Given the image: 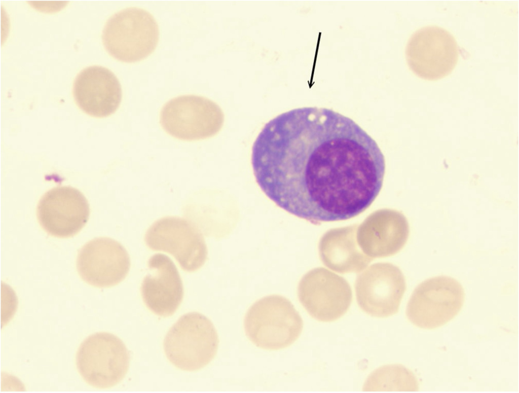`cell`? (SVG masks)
I'll return each instance as SVG.
<instances>
[{"mask_svg": "<svg viewBox=\"0 0 519 393\" xmlns=\"http://www.w3.org/2000/svg\"><path fill=\"white\" fill-rule=\"evenodd\" d=\"M299 301L307 312L323 322L335 321L350 308L352 292L342 278L316 271L306 274L298 288Z\"/></svg>", "mask_w": 519, "mask_h": 393, "instance_id": "7c38bea8", "label": "cell"}, {"mask_svg": "<svg viewBox=\"0 0 519 393\" xmlns=\"http://www.w3.org/2000/svg\"><path fill=\"white\" fill-rule=\"evenodd\" d=\"M76 363L87 383L104 389L116 385L124 379L129 369L130 355L117 336L98 332L89 336L81 344Z\"/></svg>", "mask_w": 519, "mask_h": 393, "instance_id": "5b68a950", "label": "cell"}, {"mask_svg": "<svg viewBox=\"0 0 519 393\" xmlns=\"http://www.w3.org/2000/svg\"><path fill=\"white\" fill-rule=\"evenodd\" d=\"M150 273L141 285L143 301L147 308L159 316L173 315L183 297L182 281L177 268L171 259L156 254L149 259Z\"/></svg>", "mask_w": 519, "mask_h": 393, "instance_id": "5bb4252c", "label": "cell"}, {"mask_svg": "<svg viewBox=\"0 0 519 393\" xmlns=\"http://www.w3.org/2000/svg\"><path fill=\"white\" fill-rule=\"evenodd\" d=\"M72 94L78 107L92 117L104 118L114 114L122 100L120 82L109 69L93 65L76 76Z\"/></svg>", "mask_w": 519, "mask_h": 393, "instance_id": "4fadbf2b", "label": "cell"}, {"mask_svg": "<svg viewBox=\"0 0 519 393\" xmlns=\"http://www.w3.org/2000/svg\"><path fill=\"white\" fill-rule=\"evenodd\" d=\"M144 241L151 249L173 256L188 272L200 269L207 258L202 234L191 222L178 216H166L156 221L146 230Z\"/></svg>", "mask_w": 519, "mask_h": 393, "instance_id": "ba28073f", "label": "cell"}, {"mask_svg": "<svg viewBox=\"0 0 519 393\" xmlns=\"http://www.w3.org/2000/svg\"><path fill=\"white\" fill-rule=\"evenodd\" d=\"M218 337L212 322L196 312L181 316L171 327L164 340V349L169 362L184 371L200 370L214 359Z\"/></svg>", "mask_w": 519, "mask_h": 393, "instance_id": "277c9868", "label": "cell"}, {"mask_svg": "<svg viewBox=\"0 0 519 393\" xmlns=\"http://www.w3.org/2000/svg\"><path fill=\"white\" fill-rule=\"evenodd\" d=\"M244 327L247 337L256 346L279 350L289 346L299 338L303 321L288 299L272 295L259 299L249 307Z\"/></svg>", "mask_w": 519, "mask_h": 393, "instance_id": "7a4b0ae2", "label": "cell"}, {"mask_svg": "<svg viewBox=\"0 0 519 393\" xmlns=\"http://www.w3.org/2000/svg\"><path fill=\"white\" fill-rule=\"evenodd\" d=\"M459 47L454 37L443 28L424 26L416 31L405 49L407 64L417 76L437 80L452 73L458 61Z\"/></svg>", "mask_w": 519, "mask_h": 393, "instance_id": "52a82bcc", "label": "cell"}, {"mask_svg": "<svg viewBox=\"0 0 519 393\" xmlns=\"http://www.w3.org/2000/svg\"><path fill=\"white\" fill-rule=\"evenodd\" d=\"M414 374L398 365L386 366L373 372L366 380L364 391H416Z\"/></svg>", "mask_w": 519, "mask_h": 393, "instance_id": "2e32d148", "label": "cell"}, {"mask_svg": "<svg viewBox=\"0 0 519 393\" xmlns=\"http://www.w3.org/2000/svg\"><path fill=\"white\" fill-rule=\"evenodd\" d=\"M464 300V290L458 281L448 276L433 277L415 288L407 303L406 315L415 326L434 329L454 318Z\"/></svg>", "mask_w": 519, "mask_h": 393, "instance_id": "8992f818", "label": "cell"}, {"mask_svg": "<svg viewBox=\"0 0 519 393\" xmlns=\"http://www.w3.org/2000/svg\"><path fill=\"white\" fill-rule=\"evenodd\" d=\"M255 181L278 206L314 224L366 210L382 188L384 156L351 118L332 110L295 109L267 122L255 139Z\"/></svg>", "mask_w": 519, "mask_h": 393, "instance_id": "6da1fadb", "label": "cell"}, {"mask_svg": "<svg viewBox=\"0 0 519 393\" xmlns=\"http://www.w3.org/2000/svg\"><path fill=\"white\" fill-rule=\"evenodd\" d=\"M159 39L157 21L140 8L124 9L111 16L102 33L103 46L114 58L134 62L146 58L156 49Z\"/></svg>", "mask_w": 519, "mask_h": 393, "instance_id": "3957f363", "label": "cell"}, {"mask_svg": "<svg viewBox=\"0 0 519 393\" xmlns=\"http://www.w3.org/2000/svg\"><path fill=\"white\" fill-rule=\"evenodd\" d=\"M76 266L80 276L88 284L110 288L125 278L130 268V259L121 243L101 237L91 240L81 248Z\"/></svg>", "mask_w": 519, "mask_h": 393, "instance_id": "8fae6325", "label": "cell"}, {"mask_svg": "<svg viewBox=\"0 0 519 393\" xmlns=\"http://www.w3.org/2000/svg\"><path fill=\"white\" fill-rule=\"evenodd\" d=\"M90 215L88 202L84 194L70 186L55 187L45 193L36 208L38 222L48 234L68 238L85 226Z\"/></svg>", "mask_w": 519, "mask_h": 393, "instance_id": "30bf717a", "label": "cell"}, {"mask_svg": "<svg viewBox=\"0 0 519 393\" xmlns=\"http://www.w3.org/2000/svg\"><path fill=\"white\" fill-rule=\"evenodd\" d=\"M355 289L358 304L364 312L376 317H387L398 311L406 284L402 274L396 270L393 274L361 275Z\"/></svg>", "mask_w": 519, "mask_h": 393, "instance_id": "9a60e30c", "label": "cell"}, {"mask_svg": "<svg viewBox=\"0 0 519 393\" xmlns=\"http://www.w3.org/2000/svg\"><path fill=\"white\" fill-rule=\"evenodd\" d=\"M220 114L219 107L208 98L183 95L171 99L163 106L160 123L163 130L175 138L200 140L216 132Z\"/></svg>", "mask_w": 519, "mask_h": 393, "instance_id": "9c48e42d", "label": "cell"}]
</instances>
